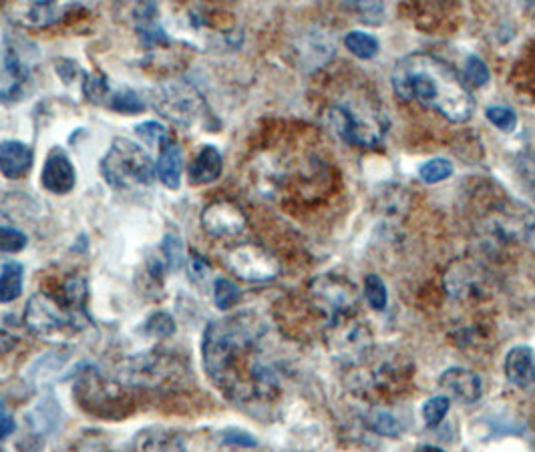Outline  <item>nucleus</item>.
<instances>
[{
	"label": "nucleus",
	"instance_id": "f257e3e1",
	"mask_svg": "<svg viewBox=\"0 0 535 452\" xmlns=\"http://www.w3.org/2000/svg\"><path fill=\"white\" fill-rule=\"evenodd\" d=\"M264 334V322L252 312L212 322L204 332L206 374L234 402H264L278 394V374L260 352Z\"/></svg>",
	"mask_w": 535,
	"mask_h": 452
},
{
	"label": "nucleus",
	"instance_id": "f03ea898",
	"mask_svg": "<svg viewBox=\"0 0 535 452\" xmlns=\"http://www.w3.org/2000/svg\"><path fill=\"white\" fill-rule=\"evenodd\" d=\"M391 83L401 99L433 109L451 123H467L475 113V97L467 81L435 55L403 57L393 69Z\"/></svg>",
	"mask_w": 535,
	"mask_h": 452
},
{
	"label": "nucleus",
	"instance_id": "7ed1b4c3",
	"mask_svg": "<svg viewBox=\"0 0 535 452\" xmlns=\"http://www.w3.org/2000/svg\"><path fill=\"white\" fill-rule=\"evenodd\" d=\"M328 125L334 133L356 147H377L389 129L385 115L371 105H354L348 101L334 103L326 113Z\"/></svg>",
	"mask_w": 535,
	"mask_h": 452
},
{
	"label": "nucleus",
	"instance_id": "20e7f679",
	"mask_svg": "<svg viewBox=\"0 0 535 452\" xmlns=\"http://www.w3.org/2000/svg\"><path fill=\"white\" fill-rule=\"evenodd\" d=\"M25 324L29 332L39 340L63 344L77 336L85 326H89V318L63 308V304L47 292H37L27 302Z\"/></svg>",
	"mask_w": 535,
	"mask_h": 452
},
{
	"label": "nucleus",
	"instance_id": "39448f33",
	"mask_svg": "<svg viewBox=\"0 0 535 452\" xmlns=\"http://www.w3.org/2000/svg\"><path fill=\"white\" fill-rule=\"evenodd\" d=\"M101 173L111 187L129 189L135 185L153 183L157 167L143 147L129 139L117 137L101 159Z\"/></svg>",
	"mask_w": 535,
	"mask_h": 452
},
{
	"label": "nucleus",
	"instance_id": "423d86ee",
	"mask_svg": "<svg viewBox=\"0 0 535 452\" xmlns=\"http://www.w3.org/2000/svg\"><path fill=\"white\" fill-rule=\"evenodd\" d=\"M324 342L330 354L342 364H361L371 354L375 336L369 324L352 312L328 320Z\"/></svg>",
	"mask_w": 535,
	"mask_h": 452
},
{
	"label": "nucleus",
	"instance_id": "0eeeda50",
	"mask_svg": "<svg viewBox=\"0 0 535 452\" xmlns=\"http://www.w3.org/2000/svg\"><path fill=\"white\" fill-rule=\"evenodd\" d=\"M153 107L169 121L192 127L206 113L204 97L188 81H171L157 87L153 97Z\"/></svg>",
	"mask_w": 535,
	"mask_h": 452
},
{
	"label": "nucleus",
	"instance_id": "6e6552de",
	"mask_svg": "<svg viewBox=\"0 0 535 452\" xmlns=\"http://www.w3.org/2000/svg\"><path fill=\"white\" fill-rule=\"evenodd\" d=\"M310 296L318 310L328 318H336L342 314H352L359 310L361 296L348 278L338 274H320L310 282Z\"/></svg>",
	"mask_w": 535,
	"mask_h": 452
},
{
	"label": "nucleus",
	"instance_id": "1a4fd4ad",
	"mask_svg": "<svg viewBox=\"0 0 535 452\" xmlns=\"http://www.w3.org/2000/svg\"><path fill=\"white\" fill-rule=\"evenodd\" d=\"M226 266L246 282H272L280 274L278 260L256 244H238L228 250Z\"/></svg>",
	"mask_w": 535,
	"mask_h": 452
},
{
	"label": "nucleus",
	"instance_id": "9d476101",
	"mask_svg": "<svg viewBox=\"0 0 535 452\" xmlns=\"http://www.w3.org/2000/svg\"><path fill=\"white\" fill-rule=\"evenodd\" d=\"M180 374V364L173 356L161 352L139 354L125 362L121 368V378L125 384L143 386V388H159L165 382L177 378Z\"/></svg>",
	"mask_w": 535,
	"mask_h": 452
},
{
	"label": "nucleus",
	"instance_id": "9b49d317",
	"mask_svg": "<svg viewBox=\"0 0 535 452\" xmlns=\"http://www.w3.org/2000/svg\"><path fill=\"white\" fill-rule=\"evenodd\" d=\"M77 400L95 416L119 418L123 416V404H127V396L99 374H87L77 380Z\"/></svg>",
	"mask_w": 535,
	"mask_h": 452
},
{
	"label": "nucleus",
	"instance_id": "f8f14e48",
	"mask_svg": "<svg viewBox=\"0 0 535 452\" xmlns=\"http://www.w3.org/2000/svg\"><path fill=\"white\" fill-rule=\"evenodd\" d=\"M246 213L228 199H216L202 211V225L208 236L218 240H234L246 230Z\"/></svg>",
	"mask_w": 535,
	"mask_h": 452
},
{
	"label": "nucleus",
	"instance_id": "ddd939ff",
	"mask_svg": "<svg viewBox=\"0 0 535 452\" xmlns=\"http://www.w3.org/2000/svg\"><path fill=\"white\" fill-rule=\"evenodd\" d=\"M29 67L15 47H5L0 51V103L19 101L27 83Z\"/></svg>",
	"mask_w": 535,
	"mask_h": 452
},
{
	"label": "nucleus",
	"instance_id": "4468645a",
	"mask_svg": "<svg viewBox=\"0 0 535 452\" xmlns=\"http://www.w3.org/2000/svg\"><path fill=\"white\" fill-rule=\"evenodd\" d=\"M75 7L59 3H17L9 5L7 13L15 25L25 29H45L63 21Z\"/></svg>",
	"mask_w": 535,
	"mask_h": 452
},
{
	"label": "nucleus",
	"instance_id": "2eb2a0df",
	"mask_svg": "<svg viewBox=\"0 0 535 452\" xmlns=\"http://www.w3.org/2000/svg\"><path fill=\"white\" fill-rule=\"evenodd\" d=\"M41 179H43V187L55 195H65L73 191L77 183V171L69 155L61 147L51 149V153L47 155Z\"/></svg>",
	"mask_w": 535,
	"mask_h": 452
},
{
	"label": "nucleus",
	"instance_id": "dca6fc26",
	"mask_svg": "<svg viewBox=\"0 0 535 452\" xmlns=\"http://www.w3.org/2000/svg\"><path fill=\"white\" fill-rule=\"evenodd\" d=\"M439 386L447 392L449 398H455L463 404H475L483 394L481 378L467 368H449L441 374Z\"/></svg>",
	"mask_w": 535,
	"mask_h": 452
},
{
	"label": "nucleus",
	"instance_id": "f3484780",
	"mask_svg": "<svg viewBox=\"0 0 535 452\" xmlns=\"http://www.w3.org/2000/svg\"><path fill=\"white\" fill-rule=\"evenodd\" d=\"M505 378L517 388L535 386V352L529 346H515L503 360Z\"/></svg>",
	"mask_w": 535,
	"mask_h": 452
},
{
	"label": "nucleus",
	"instance_id": "a211bd4d",
	"mask_svg": "<svg viewBox=\"0 0 535 452\" xmlns=\"http://www.w3.org/2000/svg\"><path fill=\"white\" fill-rule=\"evenodd\" d=\"M35 153L33 147H29L23 141L7 139L0 141V173L9 179H19L27 175L33 167Z\"/></svg>",
	"mask_w": 535,
	"mask_h": 452
},
{
	"label": "nucleus",
	"instance_id": "6ab92c4d",
	"mask_svg": "<svg viewBox=\"0 0 535 452\" xmlns=\"http://www.w3.org/2000/svg\"><path fill=\"white\" fill-rule=\"evenodd\" d=\"M182 171H184V153L175 141H167L161 147L157 159V177L167 189H180L182 185Z\"/></svg>",
	"mask_w": 535,
	"mask_h": 452
},
{
	"label": "nucleus",
	"instance_id": "aec40b11",
	"mask_svg": "<svg viewBox=\"0 0 535 452\" xmlns=\"http://www.w3.org/2000/svg\"><path fill=\"white\" fill-rule=\"evenodd\" d=\"M135 29L143 41L145 47H155V45H167L169 37L167 33L161 29L159 23V9L153 3L147 5H139L135 9Z\"/></svg>",
	"mask_w": 535,
	"mask_h": 452
},
{
	"label": "nucleus",
	"instance_id": "412c9836",
	"mask_svg": "<svg viewBox=\"0 0 535 452\" xmlns=\"http://www.w3.org/2000/svg\"><path fill=\"white\" fill-rule=\"evenodd\" d=\"M224 157L214 145H204L190 165V181L194 185H206L222 175Z\"/></svg>",
	"mask_w": 535,
	"mask_h": 452
},
{
	"label": "nucleus",
	"instance_id": "4be33fe9",
	"mask_svg": "<svg viewBox=\"0 0 535 452\" xmlns=\"http://www.w3.org/2000/svg\"><path fill=\"white\" fill-rule=\"evenodd\" d=\"M25 268L19 262H9L0 270V304H11L23 294Z\"/></svg>",
	"mask_w": 535,
	"mask_h": 452
},
{
	"label": "nucleus",
	"instance_id": "5701e85b",
	"mask_svg": "<svg viewBox=\"0 0 535 452\" xmlns=\"http://www.w3.org/2000/svg\"><path fill=\"white\" fill-rule=\"evenodd\" d=\"M159 250H161V260H163L167 272L180 270L182 264L186 262V250H184V242H182L180 236L167 234V236L161 240Z\"/></svg>",
	"mask_w": 535,
	"mask_h": 452
},
{
	"label": "nucleus",
	"instance_id": "b1692460",
	"mask_svg": "<svg viewBox=\"0 0 535 452\" xmlns=\"http://www.w3.org/2000/svg\"><path fill=\"white\" fill-rule=\"evenodd\" d=\"M344 47L359 59H373L379 53V41L363 31H350L344 37Z\"/></svg>",
	"mask_w": 535,
	"mask_h": 452
},
{
	"label": "nucleus",
	"instance_id": "393cba45",
	"mask_svg": "<svg viewBox=\"0 0 535 452\" xmlns=\"http://www.w3.org/2000/svg\"><path fill=\"white\" fill-rule=\"evenodd\" d=\"M109 107L123 115H137L145 109V101L133 89H119L111 93Z\"/></svg>",
	"mask_w": 535,
	"mask_h": 452
},
{
	"label": "nucleus",
	"instance_id": "a878e982",
	"mask_svg": "<svg viewBox=\"0 0 535 452\" xmlns=\"http://www.w3.org/2000/svg\"><path fill=\"white\" fill-rule=\"evenodd\" d=\"M240 300H242V292L232 280L218 278L214 282V302L220 310H232L238 306Z\"/></svg>",
	"mask_w": 535,
	"mask_h": 452
},
{
	"label": "nucleus",
	"instance_id": "bb28decb",
	"mask_svg": "<svg viewBox=\"0 0 535 452\" xmlns=\"http://www.w3.org/2000/svg\"><path fill=\"white\" fill-rule=\"evenodd\" d=\"M449 408H451V398L445 396V394H439V396H433L429 398L423 408H421V414H423V420L429 428H435L439 426L445 416L449 414Z\"/></svg>",
	"mask_w": 535,
	"mask_h": 452
},
{
	"label": "nucleus",
	"instance_id": "cd10ccee",
	"mask_svg": "<svg viewBox=\"0 0 535 452\" xmlns=\"http://www.w3.org/2000/svg\"><path fill=\"white\" fill-rule=\"evenodd\" d=\"M367 424L373 432L387 436V438H397L401 434V424L399 420L387 412V410H373L367 418Z\"/></svg>",
	"mask_w": 535,
	"mask_h": 452
},
{
	"label": "nucleus",
	"instance_id": "c85d7f7f",
	"mask_svg": "<svg viewBox=\"0 0 535 452\" xmlns=\"http://www.w3.org/2000/svg\"><path fill=\"white\" fill-rule=\"evenodd\" d=\"M365 298L369 302V306L377 312H383L389 304V294H387V286L381 280V276L377 274H369L365 278Z\"/></svg>",
	"mask_w": 535,
	"mask_h": 452
},
{
	"label": "nucleus",
	"instance_id": "c756f323",
	"mask_svg": "<svg viewBox=\"0 0 535 452\" xmlns=\"http://www.w3.org/2000/svg\"><path fill=\"white\" fill-rule=\"evenodd\" d=\"M451 175H453V165H451V161L441 159V157L423 163L421 169H419V177H421L425 183H429V185H433V183H441V181L449 179Z\"/></svg>",
	"mask_w": 535,
	"mask_h": 452
},
{
	"label": "nucleus",
	"instance_id": "7c9ffc66",
	"mask_svg": "<svg viewBox=\"0 0 535 452\" xmlns=\"http://www.w3.org/2000/svg\"><path fill=\"white\" fill-rule=\"evenodd\" d=\"M83 95L95 105L105 103V99L111 97V87H109L107 77L105 75H85Z\"/></svg>",
	"mask_w": 535,
	"mask_h": 452
},
{
	"label": "nucleus",
	"instance_id": "2f4dec72",
	"mask_svg": "<svg viewBox=\"0 0 535 452\" xmlns=\"http://www.w3.org/2000/svg\"><path fill=\"white\" fill-rule=\"evenodd\" d=\"M29 238L25 232L17 228H9V225H0V252L5 254H19L27 248Z\"/></svg>",
	"mask_w": 535,
	"mask_h": 452
},
{
	"label": "nucleus",
	"instance_id": "473e14b6",
	"mask_svg": "<svg viewBox=\"0 0 535 452\" xmlns=\"http://www.w3.org/2000/svg\"><path fill=\"white\" fill-rule=\"evenodd\" d=\"M135 133L147 147H163L169 141L167 129L157 121H145L135 127Z\"/></svg>",
	"mask_w": 535,
	"mask_h": 452
},
{
	"label": "nucleus",
	"instance_id": "72a5a7b5",
	"mask_svg": "<svg viewBox=\"0 0 535 452\" xmlns=\"http://www.w3.org/2000/svg\"><path fill=\"white\" fill-rule=\"evenodd\" d=\"M485 117L503 133H511L517 127V115L513 109L503 105H493L485 111Z\"/></svg>",
	"mask_w": 535,
	"mask_h": 452
},
{
	"label": "nucleus",
	"instance_id": "f704fd0d",
	"mask_svg": "<svg viewBox=\"0 0 535 452\" xmlns=\"http://www.w3.org/2000/svg\"><path fill=\"white\" fill-rule=\"evenodd\" d=\"M143 330H145V334L155 336V338H169L175 332V322L169 314L155 312L153 316L147 318Z\"/></svg>",
	"mask_w": 535,
	"mask_h": 452
},
{
	"label": "nucleus",
	"instance_id": "c9c22d12",
	"mask_svg": "<svg viewBox=\"0 0 535 452\" xmlns=\"http://www.w3.org/2000/svg\"><path fill=\"white\" fill-rule=\"evenodd\" d=\"M465 77H467V83H471V85H475V87H483V85H487V81H489V69H487V65L483 63V59H479L477 55L467 57V63H465Z\"/></svg>",
	"mask_w": 535,
	"mask_h": 452
},
{
	"label": "nucleus",
	"instance_id": "e433bc0d",
	"mask_svg": "<svg viewBox=\"0 0 535 452\" xmlns=\"http://www.w3.org/2000/svg\"><path fill=\"white\" fill-rule=\"evenodd\" d=\"M188 272H190V280L192 282H202V280L208 278L210 266H208V262L202 256H198L196 252H192V256L188 260Z\"/></svg>",
	"mask_w": 535,
	"mask_h": 452
},
{
	"label": "nucleus",
	"instance_id": "4c0bfd02",
	"mask_svg": "<svg viewBox=\"0 0 535 452\" xmlns=\"http://www.w3.org/2000/svg\"><path fill=\"white\" fill-rule=\"evenodd\" d=\"M15 432V418L7 410V406L0 400V440L11 436Z\"/></svg>",
	"mask_w": 535,
	"mask_h": 452
},
{
	"label": "nucleus",
	"instance_id": "58836bf2",
	"mask_svg": "<svg viewBox=\"0 0 535 452\" xmlns=\"http://www.w3.org/2000/svg\"><path fill=\"white\" fill-rule=\"evenodd\" d=\"M224 442H226V444H236V446H256V444H258L256 438H254L252 434H248V432H240V430H232V432H228L226 438H224Z\"/></svg>",
	"mask_w": 535,
	"mask_h": 452
},
{
	"label": "nucleus",
	"instance_id": "ea45409f",
	"mask_svg": "<svg viewBox=\"0 0 535 452\" xmlns=\"http://www.w3.org/2000/svg\"><path fill=\"white\" fill-rule=\"evenodd\" d=\"M57 71L65 83H71L81 73V69L73 61H67V59L57 61Z\"/></svg>",
	"mask_w": 535,
	"mask_h": 452
},
{
	"label": "nucleus",
	"instance_id": "a19ab883",
	"mask_svg": "<svg viewBox=\"0 0 535 452\" xmlns=\"http://www.w3.org/2000/svg\"><path fill=\"white\" fill-rule=\"evenodd\" d=\"M17 342H19V338H17L15 334H11V332H7V330L0 328V356L9 354L11 350H15Z\"/></svg>",
	"mask_w": 535,
	"mask_h": 452
},
{
	"label": "nucleus",
	"instance_id": "79ce46f5",
	"mask_svg": "<svg viewBox=\"0 0 535 452\" xmlns=\"http://www.w3.org/2000/svg\"><path fill=\"white\" fill-rule=\"evenodd\" d=\"M413 452H445V450L439 448V446H419Z\"/></svg>",
	"mask_w": 535,
	"mask_h": 452
}]
</instances>
